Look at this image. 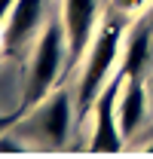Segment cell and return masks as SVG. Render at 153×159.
Returning a JSON list of instances; mask_svg holds the SVG:
<instances>
[{
  "instance_id": "8",
  "label": "cell",
  "mask_w": 153,
  "mask_h": 159,
  "mask_svg": "<svg viewBox=\"0 0 153 159\" xmlns=\"http://www.w3.org/2000/svg\"><path fill=\"white\" fill-rule=\"evenodd\" d=\"M147 58H150V40H147L144 31H135L132 40L126 43V52H123V74H126L129 80L141 77Z\"/></svg>"
},
{
  "instance_id": "2",
  "label": "cell",
  "mask_w": 153,
  "mask_h": 159,
  "mask_svg": "<svg viewBox=\"0 0 153 159\" xmlns=\"http://www.w3.org/2000/svg\"><path fill=\"white\" fill-rule=\"evenodd\" d=\"M67 55V40H64V25L49 21L43 28V34L37 40V49H34V64H31V80H28V92L25 101L28 104H37L49 95L52 83L61 74V61Z\"/></svg>"
},
{
  "instance_id": "5",
  "label": "cell",
  "mask_w": 153,
  "mask_h": 159,
  "mask_svg": "<svg viewBox=\"0 0 153 159\" xmlns=\"http://www.w3.org/2000/svg\"><path fill=\"white\" fill-rule=\"evenodd\" d=\"M40 25V0H16L12 12L6 16V31H3V49L19 52L28 43V37Z\"/></svg>"
},
{
  "instance_id": "4",
  "label": "cell",
  "mask_w": 153,
  "mask_h": 159,
  "mask_svg": "<svg viewBox=\"0 0 153 159\" xmlns=\"http://www.w3.org/2000/svg\"><path fill=\"white\" fill-rule=\"evenodd\" d=\"M64 40H67V55L76 58L83 55V49L89 46L92 31H95V19H98V0H64Z\"/></svg>"
},
{
  "instance_id": "6",
  "label": "cell",
  "mask_w": 153,
  "mask_h": 159,
  "mask_svg": "<svg viewBox=\"0 0 153 159\" xmlns=\"http://www.w3.org/2000/svg\"><path fill=\"white\" fill-rule=\"evenodd\" d=\"M37 125H40V132L46 135V141L52 147L64 144L67 125H71V98H67V92H58L55 98H49L43 104V110L37 116Z\"/></svg>"
},
{
  "instance_id": "9",
  "label": "cell",
  "mask_w": 153,
  "mask_h": 159,
  "mask_svg": "<svg viewBox=\"0 0 153 159\" xmlns=\"http://www.w3.org/2000/svg\"><path fill=\"white\" fill-rule=\"evenodd\" d=\"M144 3H147V0H116V6H119V9H129V12H132V9H141Z\"/></svg>"
},
{
  "instance_id": "1",
  "label": "cell",
  "mask_w": 153,
  "mask_h": 159,
  "mask_svg": "<svg viewBox=\"0 0 153 159\" xmlns=\"http://www.w3.org/2000/svg\"><path fill=\"white\" fill-rule=\"evenodd\" d=\"M119 40H123V28L116 21L104 25L101 34H95L92 46H89V58H86V67H83V77H80V92H76L80 113L92 110L95 98L107 86V74H110L114 61L119 58Z\"/></svg>"
},
{
  "instance_id": "11",
  "label": "cell",
  "mask_w": 153,
  "mask_h": 159,
  "mask_svg": "<svg viewBox=\"0 0 153 159\" xmlns=\"http://www.w3.org/2000/svg\"><path fill=\"white\" fill-rule=\"evenodd\" d=\"M3 125H6V116H0V129H3Z\"/></svg>"
},
{
  "instance_id": "3",
  "label": "cell",
  "mask_w": 153,
  "mask_h": 159,
  "mask_svg": "<svg viewBox=\"0 0 153 159\" xmlns=\"http://www.w3.org/2000/svg\"><path fill=\"white\" fill-rule=\"evenodd\" d=\"M126 74L119 70L114 80H107V86L101 89V95L92 104L95 113V125H92V153H119L123 150V132H119V119H116V101L123 92Z\"/></svg>"
},
{
  "instance_id": "10",
  "label": "cell",
  "mask_w": 153,
  "mask_h": 159,
  "mask_svg": "<svg viewBox=\"0 0 153 159\" xmlns=\"http://www.w3.org/2000/svg\"><path fill=\"white\" fill-rule=\"evenodd\" d=\"M12 6H16V0H0V21L12 12Z\"/></svg>"
},
{
  "instance_id": "12",
  "label": "cell",
  "mask_w": 153,
  "mask_h": 159,
  "mask_svg": "<svg viewBox=\"0 0 153 159\" xmlns=\"http://www.w3.org/2000/svg\"><path fill=\"white\" fill-rule=\"evenodd\" d=\"M0 43H3V40H0Z\"/></svg>"
},
{
  "instance_id": "7",
  "label": "cell",
  "mask_w": 153,
  "mask_h": 159,
  "mask_svg": "<svg viewBox=\"0 0 153 159\" xmlns=\"http://www.w3.org/2000/svg\"><path fill=\"white\" fill-rule=\"evenodd\" d=\"M116 119H119V132L123 138H129L138 122L144 119V86H141V77L123 83V92H119V101H116Z\"/></svg>"
}]
</instances>
